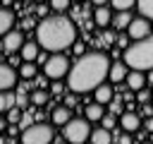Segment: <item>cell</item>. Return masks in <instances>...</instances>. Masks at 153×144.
Wrapping results in <instances>:
<instances>
[{"mask_svg": "<svg viewBox=\"0 0 153 144\" xmlns=\"http://www.w3.org/2000/svg\"><path fill=\"white\" fill-rule=\"evenodd\" d=\"M148 72H151V74L146 77V82H148V84H153V70H148Z\"/></svg>", "mask_w": 153, "mask_h": 144, "instance_id": "60d3db41", "label": "cell"}, {"mask_svg": "<svg viewBox=\"0 0 153 144\" xmlns=\"http://www.w3.org/2000/svg\"><path fill=\"white\" fill-rule=\"evenodd\" d=\"M19 50H22L24 62H33V60L38 58V43H36V41H24V46H22Z\"/></svg>", "mask_w": 153, "mask_h": 144, "instance_id": "ac0fdd59", "label": "cell"}, {"mask_svg": "<svg viewBox=\"0 0 153 144\" xmlns=\"http://www.w3.org/2000/svg\"><path fill=\"white\" fill-rule=\"evenodd\" d=\"M127 36L134 38V41L151 36V22H148L146 17H136V19H131L129 26H127Z\"/></svg>", "mask_w": 153, "mask_h": 144, "instance_id": "52a82bcc", "label": "cell"}, {"mask_svg": "<svg viewBox=\"0 0 153 144\" xmlns=\"http://www.w3.org/2000/svg\"><path fill=\"white\" fill-rule=\"evenodd\" d=\"M36 74H38V72H36V65H33V62H24V65L19 67V77H22V79H33Z\"/></svg>", "mask_w": 153, "mask_h": 144, "instance_id": "cb8c5ba5", "label": "cell"}, {"mask_svg": "<svg viewBox=\"0 0 153 144\" xmlns=\"http://www.w3.org/2000/svg\"><path fill=\"white\" fill-rule=\"evenodd\" d=\"M120 144H131V137H129V134H122V137H120Z\"/></svg>", "mask_w": 153, "mask_h": 144, "instance_id": "d590c367", "label": "cell"}, {"mask_svg": "<svg viewBox=\"0 0 153 144\" xmlns=\"http://www.w3.org/2000/svg\"><path fill=\"white\" fill-rule=\"evenodd\" d=\"M50 94H62V84H60L57 79H55V84L50 86Z\"/></svg>", "mask_w": 153, "mask_h": 144, "instance_id": "1f68e13d", "label": "cell"}, {"mask_svg": "<svg viewBox=\"0 0 153 144\" xmlns=\"http://www.w3.org/2000/svg\"><path fill=\"white\" fill-rule=\"evenodd\" d=\"M120 125H122L124 132H136V130L141 127V118H139L134 110H124V113L120 115Z\"/></svg>", "mask_w": 153, "mask_h": 144, "instance_id": "9c48e42d", "label": "cell"}, {"mask_svg": "<svg viewBox=\"0 0 153 144\" xmlns=\"http://www.w3.org/2000/svg\"><path fill=\"white\" fill-rule=\"evenodd\" d=\"M93 22H96V26H110L112 24V12H110V7H105V5H100V7H96V12H93Z\"/></svg>", "mask_w": 153, "mask_h": 144, "instance_id": "5bb4252c", "label": "cell"}, {"mask_svg": "<svg viewBox=\"0 0 153 144\" xmlns=\"http://www.w3.org/2000/svg\"><path fill=\"white\" fill-rule=\"evenodd\" d=\"M127 72H129V67L124 65V60H122V62H112L110 70H108V79L115 82V84H117V82H124V79H127Z\"/></svg>", "mask_w": 153, "mask_h": 144, "instance_id": "7c38bea8", "label": "cell"}, {"mask_svg": "<svg viewBox=\"0 0 153 144\" xmlns=\"http://www.w3.org/2000/svg\"><path fill=\"white\" fill-rule=\"evenodd\" d=\"M22 110H24V108H19V106H12V108L7 110V122H10V125H17V122L22 120Z\"/></svg>", "mask_w": 153, "mask_h": 144, "instance_id": "d4e9b609", "label": "cell"}, {"mask_svg": "<svg viewBox=\"0 0 153 144\" xmlns=\"http://www.w3.org/2000/svg\"><path fill=\"white\" fill-rule=\"evenodd\" d=\"M5 127H7V120H5V118H0V132H2Z\"/></svg>", "mask_w": 153, "mask_h": 144, "instance_id": "ab89813d", "label": "cell"}, {"mask_svg": "<svg viewBox=\"0 0 153 144\" xmlns=\"http://www.w3.org/2000/svg\"><path fill=\"white\" fill-rule=\"evenodd\" d=\"M136 7L141 12V17L153 19V0H136Z\"/></svg>", "mask_w": 153, "mask_h": 144, "instance_id": "603a6c76", "label": "cell"}, {"mask_svg": "<svg viewBox=\"0 0 153 144\" xmlns=\"http://www.w3.org/2000/svg\"><path fill=\"white\" fill-rule=\"evenodd\" d=\"M53 125L33 122L22 132V144H50L53 142Z\"/></svg>", "mask_w": 153, "mask_h": 144, "instance_id": "5b68a950", "label": "cell"}, {"mask_svg": "<svg viewBox=\"0 0 153 144\" xmlns=\"http://www.w3.org/2000/svg\"><path fill=\"white\" fill-rule=\"evenodd\" d=\"M12 26H14V12L10 7H0V36L12 31Z\"/></svg>", "mask_w": 153, "mask_h": 144, "instance_id": "2e32d148", "label": "cell"}, {"mask_svg": "<svg viewBox=\"0 0 153 144\" xmlns=\"http://www.w3.org/2000/svg\"><path fill=\"white\" fill-rule=\"evenodd\" d=\"M103 115H105V110H103V106L100 103H88L86 106V120L88 122H96V120H103Z\"/></svg>", "mask_w": 153, "mask_h": 144, "instance_id": "d6986e66", "label": "cell"}, {"mask_svg": "<svg viewBox=\"0 0 153 144\" xmlns=\"http://www.w3.org/2000/svg\"><path fill=\"white\" fill-rule=\"evenodd\" d=\"M131 19H134V17L129 14V10H122V12H117V14L112 17V26H115V29H127Z\"/></svg>", "mask_w": 153, "mask_h": 144, "instance_id": "ffe728a7", "label": "cell"}, {"mask_svg": "<svg viewBox=\"0 0 153 144\" xmlns=\"http://www.w3.org/2000/svg\"><path fill=\"white\" fill-rule=\"evenodd\" d=\"M110 2H112V7H115L117 12H122V10H131L136 0H110Z\"/></svg>", "mask_w": 153, "mask_h": 144, "instance_id": "484cf974", "label": "cell"}, {"mask_svg": "<svg viewBox=\"0 0 153 144\" xmlns=\"http://www.w3.org/2000/svg\"><path fill=\"white\" fill-rule=\"evenodd\" d=\"M148 98H151V94L146 91V86H143V89H139V101H141V103H148Z\"/></svg>", "mask_w": 153, "mask_h": 144, "instance_id": "f546056e", "label": "cell"}, {"mask_svg": "<svg viewBox=\"0 0 153 144\" xmlns=\"http://www.w3.org/2000/svg\"><path fill=\"white\" fill-rule=\"evenodd\" d=\"M127 38H129V36H120V38H117V43H120L122 48H127V46H129V41H127Z\"/></svg>", "mask_w": 153, "mask_h": 144, "instance_id": "836d02e7", "label": "cell"}, {"mask_svg": "<svg viewBox=\"0 0 153 144\" xmlns=\"http://www.w3.org/2000/svg\"><path fill=\"white\" fill-rule=\"evenodd\" d=\"M45 12H48V7H45V5H41V2H38V14H45Z\"/></svg>", "mask_w": 153, "mask_h": 144, "instance_id": "74e56055", "label": "cell"}, {"mask_svg": "<svg viewBox=\"0 0 153 144\" xmlns=\"http://www.w3.org/2000/svg\"><path fill=\"white\" fill-rule=\"evenodd\" d=\"M93 96H96V103L105 106V103H110V101H112L115 91H112V86H110V84H98V86L93 89Z\"/></svg>", "mask_w": 153, "mask_h": 144, "instance_id": "9a60e30c", "label": "cell"}, {"mask_svg": "<svg viewBox=\"0 0 153 144\" xmlns=\"http://www.w3.org/2000/svg\"><path fill=\"white\" fill-rule=\"evenodd\" d=\"M91 137V125L86 118H72L65 125V139L69 144H86Z\"/></svg>", "mask_w": 153, "mask_h": 144, "instance_id": "277c9868", "label": "cell"}, {"mask_svg": "<svg viewBox=\"0 0 153 144\" xmlns=\"http://www.w3.org/2000/svg\"><path fill=\"white\" fill-rule=\"evenodd\" d=\"M72 120V108H67V106H55L53 108V113H50V122L57 127V125H67Z\"/></svg>", "mask_w": 153, "mask_h": 144, "instance_id": "30bf717a", "label": "cell"}, {"mask_svg": "<svg viewBox=\"0 0 153 144\" xmlns=\"http://www.w3.org/2000/svg\"><path fill=\"white\" fill-rule=\"evenodd\" d=\"M74 46V53H79V55H84V43H72Z\"/></svg>", "mask_w": 153, "mask_h": 144, "instance_id": "e575fe53", "label": "cell"}, {"mask_svg": "<svg viewBox=\"0 0 153 144\" xmlns=\"http://www.w3.org/2000/svg\"><path fill=\"white\" fill-rule=\"evenodd\" d=\"M103 127H105V130L115 127V118H110V115H103Z\"/></svg>", "mask_w": 153, "mask_h": 144, "instance_id": "4dcf8cb0", "label": "cell"}, {"mask_svg": "<svg viewBox=\"0 0 153 144\" xmlns=\"http://www.w3.org/2000/svg\"><path fill=\"white\" fill-rule=\"evenodd\" d=\"M69 2H72V0H50V7H53L55 12H65V10L69 7Z\"/></svg>", "mask_w": 153, "mask_h": 144, "instance_id": "4316f807", "label": "cell"}, {"mask_svg": "<svg viewBox=\"0 0 153 144\" xmlns=\"http://www.w3.org/2000/svg\"><path fill=\"white\" fill-rule=\"evenodd\" d=\"M91 2H93L96 7H100V5H105V2H110V0H91Z\"/></svg>", "mask_w": 153, "mask_h": 144, "instance_id": "f35d334b", "label": "cell"}, {"mask_svg": "<svg viewBox=\"0 0 153 144\" xmlns=\"http://www.w3.org/2000/svg\"><path fill=\"white\" fill-rule=\"evenodd\" d=\"M88 142H91V144H110V142H112V134H110V130H105V127H96V130H91Z\"/></svg>", "mask_w": 153, "mask_h": 144, "instance_id": "e0dca14e", "label": "cell"}, {"mask_svg": "<svg viewBox=\"0 0 153 144\" xmlns=\"http://www.w3.org/2000/svg\"><path fill=\"white\" fill-rule=\"evenodd\" d=\"M29 101H31L33 106H45V103L50 101V91H45V89H36V91H31Z\"/></svg>", "mask_w": 153, "mask_h": 144, "instance_id": "7402d4cb", "label": "cell"}, {"mask_svg": "<svg viewBox=\"0 0 153 144\" xmlns=\"http://www.w3.org/2000/svg\"><path fill=\"white\" fill-rule=\"evenodd\" d=\"M124 82H127V86H129L131 91H139V89H143V86H146V77H143V72H141V70H129Z\"/></svg>", "mask_w": 153, "mask_h": 144, "instance_id": "4fadbf2b", "label": "cell"}, {"mask_svg": "<svg viewBox=\"0 0 153 144\" xmlns=\"http://www.w3.org/2000/svg\"><path fill=\"white\" fill-rule=\"evenodd\" d=\"M76 2H79V0H76Z\"/></svg>", "mask_w": 153, "mask_h": 144, "instance_id": "ee69618b", "label": "cell"}, {"mask_svg": "<svg viewBox=\"0 0 153 144\" xmlns=\"http://www.w3.org/2000/svg\"><path fill=\"white\" fill-rule=\"evenodd\" d=\"M36 43L45 50H53V53H60L65 48H69L76 38V29L72 24V19L62 17V14H53V17H45L38 26H36Z\"/></svg>", "mask_w": 153, "mask_h": 144, "instance_id": "7a4b0ae2", "label": "cell"}, {"mask_svg": "<svg viewBox=\"0 0 153 144\" xmlns=\"http://www.w3.org/2000/svg\"><path fill=\"white\" fill-rule=\"evenodd\" d=\"M124 65L129 70H153V36L139 38L124 48Z\"/></svg>", "mask_w": 153, "mask_h": 144, "instance_id": "3957f363", "label": "cell"}, {"mask_svg": "<svg viewBox=\"0 0 153 144\" xmlns=\"http://www.w3.org/2000/svg\"><path fill=\"white\" fill-rule=\"evenodd\" d=\"M12 106H17V94L0 91V113H7Z\"/></svg>", "mask_w": 153, "mask_h": 144, "instance_id": "44dd1931", "label": "cell"}, {"mask_svg": "<svg viewBox=\"0 0 153 144\" xmlns=\"http://www.w3.org/2000/svg\"><path fill=\"white\" fill-rule=\"evenodd\" d=\"M110 60L105 53H84L67 72V86L74 94H86L93 91L98 84L108 79Z\"/></svg>", "mask_w": 153, "mask_h": 144, "instance_id": "6da1fadb", "label": "cell"}, {"mask_svg": "<svg viewBox=\"0 0 153 144\" xmlns=\"http://www.w3.org/2000/svg\"><path fill=\"white\" fill-rule=\"evenodd\" d=\"M2 43H5V48H7V50H19V48L24 46V34H22V31H17V29H12V31H7V34H5Z\"/></svg>", "mask_w": 153, "mask_h": 144, "instance_id": "8fae6325", "label": "cell"}, {"mask_svg": "<svg viewBox=\"0 0 153 144\" xmlns=\"http://www.w3.org/2000/svg\"><path fill=\"white\" fill-rule=\"evenodd\" d=\"M26 103H31V101L26 98V94H17V106H19V108H26Z\"/></svg>", "mask_w": 153, "mask_h": 144, "instance_id": "f1b7e54d", "label": "cell"}, {"mask_svg": "<svg viewBox=\"0 0 153 144\" xmlns=\"http://www.w3.org/2000/svg\"><path fill=\"white\" fill-rule=\"evenodd\" d=\"M36 2H45V0H36Z\"/></svg>", "mask_w": 153, "mask_h": 144, "instance_id": "7bdbcfd3", "label": "cell"}, {"mask_svg": "<svg viewBox=\"0 0 153 144\" xmlns=\"http://www.w3.org/2000/svg\"><path fill=\"white\" fill-rule=\"evenodd\" d=\"M14 84H17V72H14V67L0 62V91H10Z\"/></svg>", "mask_w": 153, "mask_h": 144, "instance_id": "ba28073f", "label": "cell"}, {"mask_svg": "<svg viewBox=\"0 0 153 144\" xmlns=\"http://www.w3.org/2000/svg\"><path fill=\"white\" fill-rule=\"evenodd\" d=\"M0 2H2V7H10L12 5V0H0Z\"/></svg>", "mask_w": 153, "mask_h": 144, "instance_id": "b9f144b4", "label": "cell"}, {"mask_svg": "<svg viewBox=\"0 0 153 144\" xmlns=\"http://www.w3.org/2000/svg\"><path fill=\"white\" fill-rule=\"evenodd\" d=\"M69 60L65 58V55H60V53H55V55H50L48 60H45V65H43V74L48 77V79H62V77H67V72H69Z\"/></svg>", "mask_w": 153, "mask_h": 144, "instance_id": "8992f818", "label": "cell"}, {"mask_svg": "<svg viewBox=\"0 0 153 144\" xmlns=\"http://www.w3.org/2000/svg\"><path fill=\"white\" fill-rule=\"evenodd\" d=\"M76 101H79V96H76L74 91H72L69 96H65V106H67V108H74V106H76Z\"/></svg>", "mask_w": 153, "mask_h": 144, "instance_id": "83f0119b", "label": "cell"}, {"mask_svg": "<svg viewBox=\"0 0 153 144\" xmlns=\"http://www.w3.org/2000/svg\"><path fill=\"white\" fill-rule=\"evenodd\" d=\"M146 130H148V132H153V115L146 120Z\"/></svg>", "mask_w": 153, "mask_h": 144, "instance_id": "8d00e7d4", "label": "cell"}, {"mask_svg": "<svg viewBox=\"0 0 153 144\" xmlns=\"http://www.w3.org/2000/svg\"><path fill=\"white\" fill-rule=\"evenodd\" d=\"M36 84H38V89H45V84H48V77H36Z\"/></svg>", "mask_w": 153, "mask_h": 144, "instance_id": "d6a6232c", "label": "cell"}]
</instances>
